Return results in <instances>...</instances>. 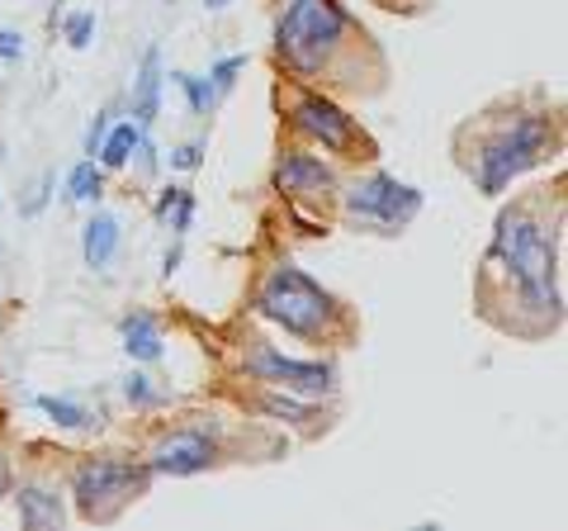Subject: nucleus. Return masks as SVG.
<instances>
[{"mask_svg":"<svg viewBox=\"0 0 568 531\" xmlns=\"http://www.w3.org/2000/svg\"><path fill=\"white\" fill-rule=\"evenodd\" d=\"M175 86L190 96V110L194 114H209L213 110V100H219V91H213V81L209 77H190V72H175Z\"/></svg>","mask_w":568,"mask_h":531,"instance_id":"nucleus-18","label":"nucleus"},{"mask_svg":"<svg viewBox=\"0 0 568 531\" xmlns=\"http://www.w3.org/2000/svg\"><path fill=\"white\" fill-rule=\"evenodd\" d=\"M123 394H129V403H138V409H152V403L162 399V394L152 389V380H148V375H138V370H133L129 380H123Z\"/></svg>","mask_w":568,"mask_h":531,"instance_id":"nucleus-20","label":"nucleus"},{"mask_svg":"<svg viewBox=\"0 0 568 531\" xmlns=\"http://www.w3.org/2000/svg\"><path fill=\"white\" fill-rule=\"evenodd\" d=\"M256 313H265L284 332H298V338H323L327 323L336 318V304L298 266H271L256 290Z\"/></svg>","mask_w":568,"mask_h":531,"instance_id":"nucleus-4","label":"nucleus"},{"mask_svg":"<svg viewBox=\"0 0 568 531\" xmlns=\"http://www.w3.org/2000/svg\"><path fill=\"white\" fill-rule=\"evenodd\" d=\"M246 375L284 384V389H298V394H332V389H336V370H332V365L280 357L275 347H256L252 357H246Z\"/></svg>","mask_w":568,"mask_h":531,"instance_id":"nucleus-7","label":"nucleus"},{"mask_svg":"<svg viewBox=\"0 0 568 531\" xmlns=\"http://www.w3.org/2000/svg\"><path fill=\"white\" fill-rule=\"evenodd\" d=\"M33 403H39V413H48V418L58 422V428H67V432H85V428H91V413H85L81 403H71V399H52V394H39Z\"/></svg>","mask_w":568,"mask_h":531,"instance_id":"nucleus-16","label":"nucleus"},{"mask_svg":"<svg viewBox=\"0 0 568 531\" xmlns=\"http://www.w3.org/2000/svg\"><path fill=\"white\" fill-rule=\"evenodd\" d=\"M261 409L271 418H284V422H313V409L298 399H284V394H261Z\"/></svg>","mask_w":568,"mask_h":531,"instance_id":"nucleus-19","label":"nucleus"},{"mask_svg":"<svg viewBox=\"0 0 568 531\" xmlns=\"http://www.w3.org/2000/svg\"><path fill=\"white\" fill-rule=\"evenodd\" d=\"M493 261H507V271L517 275V285H521V294L530 299V304L559 309V252L530 214L511 209V214L497 219Z\"/></svg>","mask_w":568,"mask_h":531,"instance_id":"nucleus-1","label":"nucleus"},{"mask_svg":"<svg viewBox=\"0 0 568 531\" xmlns=\"http://www.w3.org/2000/svg\"><path fill=\"white\" fill-rule=\"evenodd\" d=\"M213 455H219V441H213V432L204 428H181V432H166L162 441L152 447V460L148 470L152 474H200L213 465Z\"/></svg>","mask_w":568,"mask_h":531,"instance_id":"nucleus-8","label":"nucleus"},{"mask_svg":"<svg viewBox=\"0 0 568 531\" xmlns=\"http://www.w3.org/2000/svg\"><path fill=\"white\" fill-rule=\"evenodd\" d=\"M20 522L29 527V531H43V527H62V518H67V508H62V499L58 493H48V489H39V484H24L20 493Z\"/></svg>","mask_w":568,"mask_h":531,"instance_id":"nucleus-12","label":"nucleus"},{"mask_svg":"<svg viewBox=\"0 0 568 531\" xmlns=\"http://www.w3.org/2000/svg\"><path fill=\"white\" fill-rule=\"evenodd\" d=\"M549 148H555V123L549 114H521L511 119L503 133H493L474 157V181L484 194H503L521 171H530L536 162H545Z\"/></svg>","mask_w":568,"mask_h":531,"instance_id":"nucleus-3","label":"nucleus"},{"mask_svg":"<svg viewBox=\"0 0 568 531\" xmlns=\"http://www.w3.org/2000/svg\"><path fill=\"white\" fill-rule=\"evenodd\" d=\"M204 6H209V10H223V6H227V0H204Z\"/></svg>","mask_w":568,"mask_h":531,"instance_id":"nucleus-30","label":"nucleus"},{"mask_svg":"<svg viewBox=\"0 0 568 531\" xmlns=\"http://www.w3.org/2000/svg\"><path fill=\"white\" fill-rule=\"evenodd\" d=\"M156 96H162V52L148 48L142 52V72H138V100H133L138 129H148L156 119Z\"/></svg>","mask_w":568,"mask_h":531,"instance_id":"nucleus-13","label":"nucleus"},{"mask_svg":"<svg viewBox=\"0 0 568 531\" xmlns=\"http://www.w3.org/2000/svg\"><path fill=\"white\" fill-rule=\"evenodd\" d=\"M91 33H95L91 14H71V20H67V43L71 48H85V43H91Z\"/></svg>","mask_w":568,"mask_h":531,"instance_id":"nucleus-22","label":"nucleus"},{"mask_svg":"<svg viewBox=\"0 0 568 531\" xmlns=\"http://www.w3.org/2000/svg\"><path fill=\"white\" fill-rule=\"evenodd\" d=\"M346 209H351V214L361 219V223H375L379 233H398L403 223L417 219L422 190H413V186L394 181V176L375 171V176H365V181H355V186L346 190Z\"/></svg>","mask_w":568,"mask_h":531,"instance_id":"nucleus-6","label":"nucleus"},{"mask_svg":"<svg viewBox=\"0 0 568 531\" xmlns=\"http://www.w3.org/2000/svg\"><path fill=\"white\" fill-rule=\"evenodd\" d=\"M24 58V39L10 29H0V62H20Z\"/></svg>","mask_w":568,"mask_h":531,"instance_id":"nucleus-24","label":"nucleus"},{"mask_svg":"<svg viewBox=\"0 0 568 531\" xmlns=\"http://www.w3.org/2000/svg\"><path fill=\"white\" fill-rule=\"evenodd\" d=\"M200 152H204L200 143H185L181 152H175V157H171V167H181V171H194V167H200Z\"/></svg>","mask_w":568,"mask_h":531,"instance_id":"nucleus-26","label":"nucleus"},{"mask_svg":"<svg viewBox=\"0 0 568 531\" xmlns=\"http://www.w3.org/2000/svg\"><path fill=\"white\" fill-rule=\"evenodd\" d=\"M294 129L308 133L313 143H323L332 152H346L355 143V123L323 96H298L294 100Z\"/></svg>","mask_w":568,"mask_h":531,"instance_id":"nucleus-9","label":"nucleus"},{"mask_svg":"<svg viewBox=\"0 0 568 531\" xmlns=\"http://www.w3.org/2000/svg\"><path fill=\"white\" fill-rule=\"evenodd\" d=\"M100 167H95V157H85V162L67 176V194L71 200H81V204H91V200H100Z\"/></svg>","mask_w":568,"mask_h":531,"instance_id":"nucleus-17","label":"nucleus"},{"mask_svg":"<svg viewBox=\"0 0 568 531\" xmlns=\"http://www.w3.org/2000/svg\"><path fill=\"white\" fill-rule=\"evenodd\" d=\"M138 143H142V129H138V123H119V129L104 133L100 162H104V167H123V162H129V157L138 152Z\"/></svg>","mask_w":568,"mask_h":531,"instance_id":"nucleus-15","label":"nucleus"},{"mask_svg":"<svg viewBox=\"0 0 568 531\" xmlns=\"http://www.w3.org/2000/svg\"><path fill=\"white\" fill-rule=\"evenodd\" d=\"M119 338H123V351H129L133 361H162V323H156L152 313H129L119 323Z\"/></svg>","mask_w":568,"mask_h":531,"instance_id":"nucleus-11","label":"nucleus"},{"mask_svg":"<svg viewBox=\"0 0 568 531\" xmlns=\"http://www.w3.org/2000/svg\"><path fill=\"white\" fill-rule=\"evenodd\" d=\"M104 133H110V114H95V123H91V133H85V152H100V143H104Z\"/></svg>","mask_w":568,"mask_h":531,"instance_id":"nucleus-25","label":"nucleus"},{"mask_svg":"<svg viewBox=\"0 0 568 531\" xmlns=\"http://www.w3.org/2000/svg\"><path fill=\"white\" fill-rule=\"evenodd\" d=\"M175 200H181V190H166V194H162V200H156V219H166Z\"/></svg>","mask_w":568,"mask_h":531,"instance_id":"nucleus-28","label":"nucleus"},{"mask_svg":"<svg viewBox=\"0 0 568 531\" xmlns=\"http://www.w3.org/2000/svg\"><path fill=\"white\" fill-rule=\"evenodd\" d=\"M148 480H152V470L133 465V460H81L77 474H71V493H77L85 518L110 522L123 503L148 489Z\"/></svg>","mask_w":568,"mask_h":531,"instance_id":"nucleus-5","label":"nucleus"},{"mask_svg":"<svg viewBox=\"0 0 568 531\" xmlns=\"http://www.w3.org/2000/svg\"><path fill=\"white\" fill-rule=\"evenodd\" d=\"M166 219H171V228H175V233H185V228H190V219H194V194H185V190H181V200L171 204V214H166Z\"/></svg>","mask_w":568,"mask_h":531,"instance_id":"nucleus-23","label":"nucleus"},{"mask_svg":"<svg viewBox=\"0 0 568 531\" xmlns=\"http://www.w3.org/2000/svg\"><path fill=\"white\" fill-rule=\"evenodd\" d=\"M242 67H246V58H223V62H219V67H213V72H209L213 91H227V86L237 81V72H242Z\"/></svg>","mask_w":568,"mask_h":531,"instance_id":"nucleus-21","label":"nucleus"},{"mask_svg":"<svg viewBox=\"0 0 568 531\" xmlns=\"http://www.w3.org/2000/svg\"><path fill=\"white\" fill-rule=\"evenodd\" d=\"M0 493H10V465H6V455H0Z\"/></svg>","mask_w":568,"mask_h":531,"instance_id":"nucleus-29","label":"nucleus"},{"mask_svg":"<svg viewBox=\"0 0 568 531\" xmlns=\"http://www.w3.org/2000/svg\"><path fill=\"white\" fill-rule=\"evenodd\" d=\"M43 200H48V176H43V181H39V190H33V194H29L24 214H39V209H43Z\"/></svg>","mask_w":568,"mask_h":531,"instance_id":"nucleus-27","label":"nucleus"},{"mask_svg":"<svg viewBox=\"0 0 568 531\" xmlns=\"http://www.w3.org/2000/svg\"><path fill=\"white\" fill-rule=\"evenodd\" d=\"M346 33V10L336 0H290L275 24V52L298 77H317Z\"/></svg>","mask_w":568,"mask_h":531,"instance_id":"nucleus-2","label":"nucleus"},{"mask_svg":"<svg viewBox=\"0 0 568 531\" xmlns=\"http://www.w3.org/2000/svg\"><path fill=\"white\" fill-rule=\"evenodd\" d=\"M275 186L290 194V200H323V194L336 190V176H332V167L317 162V157L290 152V157H284V162L275 167Z\"/></svg>","mask_w":568,"mask_h":531,"instance_id":"nucleus-10","label":"nucleus"},{"mask_svg":"<svg viewBox=\"0 0 568 531\" xmlns=\"http://www.w3.org/2000/svg\"><path fill=\"white\" fill-rule=\"evenodd\" d=\"M114 247H119V219L114 214H95L91 223H85V233H81V252H85V266H110L114 257Z\"/></svg>","mask_w":568,"mask_h":531,"instance_id":"nucleus-14","label":"nucleus"}]
</instances>
